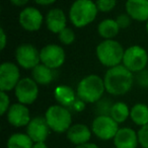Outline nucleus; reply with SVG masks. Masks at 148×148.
Listing matches in <instances>:
<instances>
[{"mask_svg":"<svg viewBox=\"0 0 148 148\" xmlns=\"http://www.w3.org/2000/svg\"><path fill=\"white\" fill-rule=\"evenodd\" d=\"M97 34L103 40H114L119 35L120 29L119 25L114 18H105L97 25Z\"/></svg>","mask_w":148,"mask_h":148,"instance_id":"21","label":"nucleus"},{"mask_svg":"<svg viewBox=\"0 0 148 148\" xmlns=\"http://www.w3.org/2000/svg\"><path fill=\"white\" fill-rule=\"evenodd\" d=\"M13 91L18 103L31 106L39 97L40 85L34 80L33 77H23L19 80Z\"/></svg>","mask_w":148,"mask_h":148,"instance_id":"9","label":"nucleus"},{"mask_svg":"<svg viewBox=\"0 0 148 148\" xmlns=\"http://www.w3.org/2000/svg\"><path fill=\"white\" fill-rule=\"evenodd\" d=\"M113 101L110 97H103L99 99V101L95 103V108H93V111H95V115L97 116H106L110 115L111 113L112 107H113Z\"/></svg>","mask_w":148,"mask_h":148,"instance_id":"25","label":"nucleus"},{"mask_svg":"<svg viewBox=\"0 0 148 148\" xmlns=\"http://www.w3.org/2000/svg\"><path fill=\"white\" fill-rule=\"evenodd\" d=\"M31 71L33 79L41 86L51 84L56 78V70L44 65L43 63H40Z\"/></svg>","mask_w":148,"mask_h":148,"instance_id":"20","label":"nucleus"},{"mask_svg":"<svg viewBox=\"0 0 148 148\" xmlns=\"http://www.w3.org/2000/svg\"><path fill=\"white\" fill-rule=\"evenodd\" d=\"M18 23L27 32H38L45 23V16L40 9L34 6L23 7L18 14Z\"/></svg>","mask_w":148,"mask_h":148,"instance_id":"12","label":"nucleus"},{"mask_svg":"<svg viewBox=\"0 0 148 148\" xmlns=\"http://www.w3.org/2000/svg\"><path fill=\"white\" fill-rule=\"evenodd\" d=\"M54 99L57 103L70 109L77 99V93L76 90H74L69 85L60 84L54 89Z\"/></svg>","mask_w":148,"mask_h":148,"instance_id":"19","label":"nucleus"},{"mask_svg":"<svg viewBox=\"0 0 148 148\" xmlns=\"http://www.w3.org/2000/svg\"><path fill=\"white\" fill-rule=\"evenodd\" d=\"M125 10L133 21L146 23L148 21V0H127Z\"/></svg>","mask_w":148,"mask_h":148,"instance_id":"18","label":"nucleus"},{"mask_svg":"<svg viewBox=\"0 0 148 148\" xmlns=\"http://www.w3.org/2000/svg\"><path fill=\"white\" fill-rule=\"evenodd\" d=\"M106 86L103 78L97 74H88L78 82L76 86L77 97L84 103L95 105L105 97Z\"/></svg>","mask_w":148,"mask_h":148,"instance_id":"3","label":"nucleus"},{"mask_svg":"<svg viewBox=\"0 0 148 148\" xmlns=\"http://www.w3.org/2000/svg\"><path fill=\"white\" fill-rule=\"evenodd\" d=\"M32 148H49V147H48L46 142H37V143H34Z\"/></svg>","mask_w":148,"mask_h":148,"instance_id":"37","label":"nucleus"},{"mask_svg":"<svg viewBox=\"0 0 148 148\" xmlns=\"http://www.w3.org/2000/svg\"><path fill=\"white\" fill-rule=\"evenodd\" d=\"M10 97L8 95V92L0 90V115L5 116L10 108Z\"/></svg>","mask_w":148,"mask_h":148,"instance_id":"28","label":"nucleus"},{"mask_svg":"<svg viewBox=\"0 0 148 148\" xmlns=\"http://www.w3.org/2000/svg\"><path fill=\"white\" fill-rule=\"evenodd\" d=\"M5 117L9 125L14 128L27 127L32 120L31 111L29 107L18 101L10 106Z\"/></svg>","mask_w":148,"mask_h":148,"instance_id":"13","label":"nucleus"},{"mask_svg":"<svg viewBox=\"0 0 148 148\" xmlns=\"http://www.w3.org/2000/svg\"><path fill=\"white\" fill-rule=\"evenodd\" d=\"M75 32L73 29L69 27H66L64 29H62L59 34H58V39H59L60 43L64 46H70L75 42Z\"/></svg>","mask_w":148,"mask_h":148,"instance_id":"26","label":"nucleus"},{"mask_svg":"<svg viewBox=\"0 0 148 148\" xmlns=\"http://www.w3.org/2000/svg\"><path fill=\"white\" fill-rule=\"evenodd\" d=\"M116 148H137L139 146L138 133L130 127H122L113 139Z\"/></svg>","mask_w":148,"mask_h":148,"instance_id":"17","label":"nucleus"},{"mask_svg":"<svg viewBox=\"0 0 148 148\" xmlns=\"http://www.w3.org/2000/svg\"><path fill=\"white\" fill-rule=\"evenodd\" d=\"M41 63L52 69H59L66 61V53L58 44H48L40 50Z\"/></svg>","mask_w":148,"mask_h":148,"instance_id":"11","label":"nucleus"},{"mask_svg":"<svg viewBox=\"0 0 148 148\" xmlns=\"http://www.w3.org/2000/svg\"><path fill=\"white\" fill-rule=\"evenodd\" d=\"M95 4L99 12H111L117 6V0H95Z\"/></svg>","mask_w":148,"mask_h":148,"instance_id":"27","label":"nucleus"},{"mask_svg":"<svg viewBox=\"0 0 148 148\" xmlns=\"http://www.w3.org/2000/svg\"><path fill=\"white\" fill-rule=\"evenodd\" d=\"M99 12L93 0H74L69 7L68 18L74 27L83 29L95 21Z\"/></svg>","mask_w":148,"mask_h":148,"instance_id":"2","label":"nucleus"},{"mask_svg":"<svg viewBox=\"0 0 148 148\" xmlns=\"http://www.w3.org/2000/svg\"><path fill=\"white\" fill-rule=\"evenodd\" d=\"M68 15L65 11L59 7L51 8L45 15V25L46 27L52 34L58 35L62 29L67 27Z\"/></svg>","mask_w":148,"mask_h":148,"instance_id":"15","label":"nucleus"},{"mask_svg":"<svg viewBox=\"0 0 148 148\" xmlns=\"http://www.w3.org/2000/svg\"><path fill=\"white\" fill-rule=\"evenodd\" d=\"M9 1L13 6L16 7H25L29 2V0H9Z\"/></svg>","mask_w":148,"mask_h":148,"instance_id":"35","label":"nucleus"},{"mask_svg":"<svg viewBox=\"0 0 148 148\" xmlns=\"http://www.w3.org/2000/svg\"><path fill=\"white\" fill-rule=\"evenodd\" d=\"M130 119L138 127L148 124V106L143 103H137L131 107Z\"/></svg>","mask_w":148,"mask_h":148,"instance_id":"22","label":"nucleus"},{"mask_svg":"<svg viewBox=\"0 0 148 148\" xmlns=\"http://www.w3.org/2000/svg\"><path fill=\"white\" fill-rule=\"evenodd\" d=\"M145 27H146V32H147V34H148V21H146V25H145Z\"/></svg>","mask_w":148,"mask_h":148,"instance_id":"38","label":"nucleus"},{"mask_svg":"<svg viewBox=\"0 0 148 148\" xmlns=\"http://www.w3.org/2000/svg\"><path fill=\"white\" fill-rule=\"evenodd\" d=\"M139 146L142 148H148V124L143 127H140L137 131Z\"/></svg>","mask_w":148,"mask_h":148,"instance_id":"29","label":"nucleus"},{"mask_svg":"<svg viewBox=\"0 0 148 148\" xmlns=\"http://www.w3.org/2000/svg\"><path fill=\"white\" fill-rule=\"evenodd\" d=\"M122 64L134 74L146 69V66L148 64L147 51L142 46H130L125 49Z\"/></svg>","mask_w":148,"mask_h":148,"instance_id":"6","label":"nucleus"},{"mask_svg":"<svg viewBox=\"0 0 148 148\" xmlns=\"http://www.w3.org/2000/svg\"><path fill=\"white\" fill-rule=\"evenodd\" d=\"M14 58L17 65L25 70H33L41 63L40 50L29 43L21 44L15 49Z\"/></svg>","mask_w":148,"mask_h":148,"instance_id":"8","label":"nucleus"},{"mask_svg":"<svg viewBox=\"0 0 148 148\" xmlns=\"http://www.w3.org/2000/svg\"><path fill=\"white\" fill-rule=\"evenodd\" d=\"M106 91L113 97H122L131 90L135 82V74L123 64L108 68L103 75Z\"/></svg>","mask_w":148,"mask_h":148,"instance_id":"1","label":"nucleus"},{"mask_svg":"<svg viewBox=\"0 0 148 148\" xmlns=\"http://www.w3.org/2000/svg\"><path fill=\"white\" fill-rule=\"evenodd\" d=\"M34 141L27 133L16 132L11 134L6 141V148H32Z\"/></svg>","mask_w":148,"mask_h":148,"instance_id":"23","label":"nucleus"},{"mask_svg":"<svg viewBox=\"0 0 148 148\" xmlns=\"http://www.w3.org/2000/svg\"><path fill=\"white\" fill-rule=\"evenodd\" d=\"M115 19H116V21H117L118 25H119V27H120V29H128V27L131 25L132 21H133V19L130 17V15L128 14L127 12L120 13V14L117 15V17H116Z\"/></svg>","mask_w":148,"mask_h":148,"instance_id":"30","label":"nucleus"},{"mask_svg":"<svg viewBox=\"0 0 148 148\" xmlns=\"http://www.w3.org/2000/svg\"><path fill=\"white\" fill-rule=\"evenodd\" d=\"M33 1L41 6H50V5H53L57 0H33Z\"/></svg>","mask_w":148,"mask_h":148,"instance_id":"34","label":"nucleus"},{"mask_svg":"<svg viewBox=\"0 0 148 148\" xmlns=\"http://www.w3.org/2000/svg\"><path fill=\"white\" fill-rule=\"evenodd\" d=\"M44 117H45L51 131L57 134L66 133L73 124L72 113L70 109L63 107L59 103L50 106L46 110Z\"/></svg>","mask_w":148,"mask_h":148,"instance_id":"5","label":"nucleus"},{"mask_svg":"<svg viewBox=\"0 0 148 148\" xmlns=\"http://www.w3.org/2000/svg\"><path fill=\"white\" fill-rule=\"evenodd\" d=\"M91 136H92L91 128L83 123L72 124L71 127L66 132L67 140L74 146L82 145L87 142H90Z\"/></svg>","mask_w":148,"mask_h":148,"instance_id":"16","label":"nucleus"},{"mask_svg":"<svg viewBox=\"0 0 148 148\" xmlns=\"http://www.w3.org/2000/svg\"><path fill=\"white\" fill-rule=\"evenodd\" d=\"M125 49L117 40H103L95 48V56L106 68H112L122 64Z\"/></svg>","mask_w":148,"mask_h":148,"instance_id":"4","label":"nucleus"},{"mask_svg":"<svg viewBox=\"0 0 148 148\" xmlns=\"http://www.w3.org/2000/svg\"><path fill=\"white\" fill-rule=\"evenodd\" d=\"M75 148H101V147L97 144L93 143V142H87V143L82 144V145L75 146Z\"/></svg>","mask_w":148,"mask_h":148,"instance_id":"36","label":"nucleus"},{"mask_svg":"<svg viewBox=\"0 0 148 148\" xmlns=\"http://www.w3.org/2000/svg\"><path fill=\"white\" fill-rule=\"evenodd\" d=\"M135 82L142 88H148V69H144L135 74Z\"/></svg>","mask_w":148,"mask_h":148,"instance_id":"31","label":"nucleus"},{"mask_svg":"<svg viewBox=\"0 0 148 148\" xmlns=\"http://www.w3.org/2000/svg\"><path fill=\"white\" fill-rule=\"evenodd\" d=\"M130 111H131V108L126 103L115 101L113 103L110 116L120 125L122 123H125L130 118Z\"/></svg>","mask_w":148,"mask_h":148,"instance_id":"24","label":"nucleus"},{"mask_svg":"<svg viewBox=\"0 0 148 148\" xmlns=\"http://www.w3.org/2000/svg\"><path fill=\"white\" fill-rule=\"evenodd\" d=\"M6 45H7V35L5 33L4 29L1 27L0 29V49H1V51H3L5 49Z\"/></svg>","mask_w":148,"mask_h":148,"instance_id":"33","label":"nucleus"},{"mask_svg":"<svg viewBox=\"0 0 148 148\" xmlns=\"http://www.w3.org/2000/svg\"><path fill=\"white\" fill-rule=\"evenodd\" d=\"M85 106H86V103H84L82 99H78V97H77V99H75V101L73 103V105L71 106V108H70V111L72 110L73 112L80 113V112L84 111Z\"/></svg>","mask_w":148,"mask_h":148,"instance_id":"32","label":"nucleus"},{"mask_svg":"<svg viewBox=\"0 0 148 148\" xmlns=\"http://www.w3.org/2000/svg\"><path fill=\"white\" fill-rule=\"evenodd\" d=\"M19 66L14 62L5 61L0 65V90L9 91L14 90L15 86L21 80Z\"/></svg>","mask_w":148,"mask_h":148,"instance_id":"10","label":"nucleus"},{"mask_svg":"<svg viewBox=\"0 0 148 148\" xmlns=\"http://www.w3.org/2000/svg\"><path fill=\"white\" fill-rule=\"evenodd\" d=\"M90 128L93 135L101 141L113 140L120 129L119 124L110 115L95 116L91 122Z\"/></svg>","mask_w":148,"mask_h":148,"instance_id":"7","label":"nucleus"},{"mask_svg":"<svg viewBox=\"0 0 148 148\" xmlns=\"http://www.w3.org/2000/svg\"><path fill=\"white\" fill-rule=\"evenodd\" d=\"M25 133L31 137L34 143L37 142H46L49 138L51 129L48 125L44 116H36L33 117L29 125L27 126Z\"/></svg>","mask_w":148,"mask_h":148,"instance_id":"14","label":"nucleus"},{"mask_svg":"<svg viewBox=\"0 0 148 148\" xmlns=\"http://www.w3.org/2000/svg\"><path fill=\"white\" fill-rule=\"evenodd\" d=\"M112 148H116V147H115V146H114V147H112Z\"/></svg>","mask_w":148,"mask_h":148,"instance_id":"39","label":"nucleus"}]
</instances>
